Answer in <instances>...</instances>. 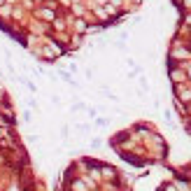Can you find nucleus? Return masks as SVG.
Listing matches in <instances>:
<instances>
[{"mask_svg": "<svg viewBox=\"0 0 191 191\" xmlns=\"http://www.w3.org/2000/svg\"><path fill=\"white\" fill-rule=\"evenodd\" d=\"M40 16L42 19H54V12L51 9H40Z\"/></svg>", "mask_w": 191, "mask_h": 191, "instance_id": "obj_1", "label": "nucleus"}, {"mask_svg": "<svg viewBox=\"0 0 191 191\" xmlns=\"http://www.w3.org/2000/svg\"><path fill=\"white\" fill-rule=\"evenodd\" d=\"M110 2H112V5H121V0H110Z\"/></svg>", "mask_w": 191, "mask_h": 191, "instance_id": "obj_2", "label": "nucleus"}, {"mask_svg": "<svg viewBox=\"0 0 191 191\" xmlns=\"http://www.w3.org/2000/svg\"><path fill=\"white\" fill-rule=\"evenodd\" d=\"M96 2H98V5H105V2H107V0H96Z\"/></svg>", "mask_w": 191, "mask_h": 191, "instance_id": "obj_3", "label": "nucleus"}, {"mask_svg": "<svg viewBox=\"0 0 191 191\" xmlns=\"http://www.w3.org/2000/svg\"><path fill=\"white\" fill-rule=\"evenodd\" d=\"M187 7H191V0H187Z\"/></svg>", "mask_w": 191, "mask_h": 191, "instance_id": "obj_4", "label": "nucleus"}, {"mask_svg": "<svg viewBox=\"0 0 191 191\" xmlns=\"http://www.w3.org/2000/svg\"><path fill=\"white\" fill-rule=\"evenodd\" d=\"M2 5H5V0H0V7H2Z\"/></svg>", "mask_w": 191, "mask_h": 191, "instance_id": "obj_5", "label": "nucleus"}]
</instances>
